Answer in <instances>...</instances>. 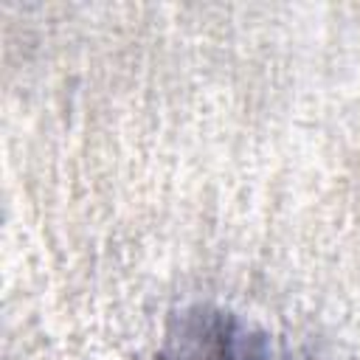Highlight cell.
I'll use <instances>...</instances> for the list:
<instances>
[{
    "mask_svg": "<svg viewBox=\"0 0 360 360\" xmlns=\"http://www.w3.org/2000/svg\"><path fill=\"white\" fill-rule=\"evenodd\" d=\"M158 360H290L278 340L248 315L194 301L180 307L158 349Z\"/></svg>",
    "mask_w": 360,
    "mask_h": 360,
    "instance_id": "cell-1",
    "label": "cell"
}]
</instances>
